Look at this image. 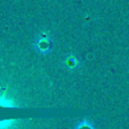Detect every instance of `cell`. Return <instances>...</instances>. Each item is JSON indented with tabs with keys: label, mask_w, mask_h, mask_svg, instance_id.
<instances>
[{
	"label": "cell",
	"mask_w": 129,
	"mask_h": 129,
	"mask_svg": "<svg viewBox=\"0 0 129 129\" xmlns=\"http://www.w3.org/2000/svg\"><path fill=\"white\" fill-rule=\"evenodd\" d=\"M34 48L38 50L40 53H48L51 49V44H50V39L47 35V33H42L40 36H38L34 43Z\"/></svg>",
	"instance_id": "cell-1"
},
{
	"label": "cell",
	"mask_w": 129,
	"mask_h": 129,
	"mask_svg": "<svg viewBox=\"0 0 129 129\" xmlns=\"http://www.w3.org/2000/svg\"><path fill=\"white\" fill-rule=\"evenodd\" d=\"M17 122L16 119H7V120H0V129H10Z\"/></svg>",
	"instance_id": "cell-2"
},
{
	"label": "cell",
	"mask_w": 129,
	"mask_h": 129,
	"mask_svg": "<svg viewBox=\"0 0 129 129\" xmlns=\"http://www.w3.org/2000/svg\"><path fill=\"white\" fill-rule=\"evenodd\" d=\"M0 107H5V108H14L15 104L13 103V101L9 100L7 98H4V96H0Z\"/></svg>",
	"instance_id": "cell-3"
},
{
	"label": "cell",
	"mask_w": 129,
	"mask_h": 129,
	"mask_svg": "<svg viewBox=\"0 0 129 129\" xmlns=\"http://www.w3.org/2000/svg\"><path fill=\"white\" fill-rule=\"evenodd\" d=\"M76 129H93L91 125H89L88 122H86V121H84V122L79 123V125L76 127Z\"/></svg>",
	"instance_id": "cell-4"
}]
</instances>
